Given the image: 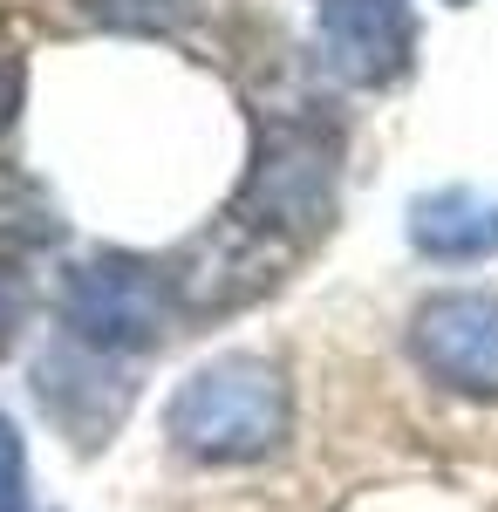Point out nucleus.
Returning a JSON list of instances; mask_svg holds the SVG:
<instances>
[{"instance_id":"obj_11","label":"nucleus","mask_w":498,"mask_h":512,"mask_svg":"<svg viewBox=\"0 0 498 512\" xmlns=\"http://www.w3.org/2000/svg\"><path fill=\"white\" fill-rule=\"evenodd\" d=\"M21 55H14V48H0V130H7V123H14V110H21Z\"/></svg>"},{"instance_id":"obj_6","label":"nucleus","mask_w":498,"mask_h":512,"mask_svg":"<svg viewBox=\"0 0 498 512\" xmlns=\"http://www.w3.org/2000/svg\"><path fill=\"white\" fill-rule=\"evenodd\" d=\"M35 390H41V403H48V417H55L62 431H76L82 444L110 437L116 417H123V403H130V383L103 376V349H82V342L41 355Z\"/></svg>"},{"instance_id":"obj_4","label":"nucleus","mask_w":498,"mask_h":512,"mask_svg":"<svg viewBox=\"0 0 498 512\" xmlns=\"http://www.w3.org/2000/svg\"><path fill=\"white\" fill-rule=\"evenodd\" d=\"M410 355L451 396L498 403V294H478V287L430 294L410 315Z\"/></svg>"},{"instance_id":"obj_3","label":"nucleus","mask_w":498,"mask_h":512,"mask_svg":"<svg viewBox=\"0 0 498 512\" xmlns=\"http://www.w3.org/2000/svg\"><path fill=\"white\" fill-rule=\"evenodd\" d=\"M171 267H151L137 253H89L62 280V328L69 342L103 355H137L157 342L171 315Z\"/></svg>"},{"instance_id":"obj_2","label":"nucleus","mask_w":498,"mask_h":512,"mask_svg":"<svg viewBox=\"0 0 498 512\" xmlns=\"http://www.w3.org/2000/svg\"><path fill=\"white\" fill-rule=\"evenodd\" d=\"M287 417H294V403H287V376L273 362L219 355L178 383L171 410H164V431L198 465H253V458L280 451Z\"/></svg>"},{"instance_id":"obj_1","label":"nucleus","mask_w":498,"mask_h":512,"mask_svg":"<svg viewBox=\"0 0 498 512\" xmlns=\"http://www.w3.org/2000/svg\"><path fill=\"white\" fill-rule=\"evenodd\" d=\"M335 178H342V137L328 123L273 117L253 144L246 185L219 212V226L178 253L171 294L185 308H232V301L273 287L280 260H294L307 239L328 233Z\"/></svg>"},{"instance_id":"obj_7","label":"nucleus","mask_w":498,"mask_h":512,"mask_svg":"<svg viewBox=\"0 0 498 512\" xmlns=\"http://www.w3.org/2000/svg\"><path fill=\"white\" fill-rule=\"evenodd\" d=\"M410 246L423 260H444V267H471V260H492L498 253V198L451 185V192H423L410 205Z\"/></svg>"},{"instance_id":"obj_8","label":"nucleus","mask_w":498,"mask_h":512,"mask_svg":"<svg viewBox=\"0 0 498 512\" xmlns=\"http://www.w3.org/2000/svg\"><path fill=\"white\" fill-rule=\"evenodd\" d=\"M82 7H89V21L123 28V35H178L198 0H82Z\"/></svg>"},{"instance_id":"obj_9","label":"nucleus","mask_w":498,"mask_h":512,"mask_svg":"<svg viewBox=\"0 0 498 512\" xmlns=\"http://www.w3.org/2000/svg\"><path fill=\"white\" fill-rule=\"evenodd\" d=\"M0 512H28V465H21V437L0 417Z\"/></svg>"},{"instance_id":"obj_10","label":"nucleus","mask_w":498,"mask_h":512,"mask_svg":"<svg viewBox=\"0 0 498 512\" xmlns=\"http://www.w3.org/2000/svg\"><path fill=\"white\" fill-rule=\"evenodd\" d=\"M21 321H28V280L14 274V267H0V355L14 349Z\"/></svg>"},{"instance_id":"obj_5","label":"nucleus","mask_w":498,"mask_h":512,"mask_svg":"<svg viewBox=\"0 0 498 512\" xmlns=\"http://www.w3.org/2000/svg\"><path fill=\"white\" fill-rule=\"evenodd\" d=\"M321 62L355 89H389L410 76L417 55V7L410 0H321L314 7Z\"/></svg>"}]
</instances>
